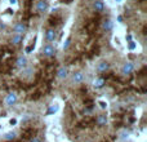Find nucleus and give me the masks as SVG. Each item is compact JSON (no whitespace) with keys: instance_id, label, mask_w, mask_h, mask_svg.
<instances>
[{"instance_id":"nucleus-1","label":"nucleus","mask_w":147,"mask_h":142,"mask_svg":"<svg viewBox=\"0 0 147 142\" xmlns=\"http://www.w3.org/2000/svg\"><path fill=\"white\" fill-rule=\"evenodd\" d=\"M34 136H36V129H34V128H26L22 132V140L23 141H29L31 138H34Z\"/></svg>"},{"instance_id":"nucleus-15","label":"nucleus","mask_w":147,"mask_h":142,"mask_svg":"<svg viewBox=\"0 0 147 142\" xmlns=\"http://www.w3.org/2000/svg\"><path fill=\"white\" fill-rule=\"evenodd\" d=\"M21 41H22V35H21V34H15L14 36L12 38V40H10V44H13V45H19Z\"/></svg>"},{"instance_id":"nucleus-33","label":"nucleus","mask_w":147,"mask_h":142,"mask_svg":"<svg viewBox=\"0 0 147 142\" xmlns=\"http://www.w3.org/2000/svg\"><path fill=\"white\" fill-rule=\"evenodd\" d=\"M103 142H110V141H107V140H106V141H103Z\"/></svg>"},{"instance_id":"nucleus-23","label":"nucleus","mask_w":147,"mask_h":142,"mask_svg":"<svg viewBox=\"0 0 147 142\" xmlns=\"http://www.w3.org/2000/svg\"><path fill=\"white\" fill-rule=\"evenodd\" d=\"M40 96H41V93H40L39 91H36L35 93H32V94L30 96V99H39V98H40Z\"/></svg>"},{"instance_id":"nucleus-18","label":"nucleus","mask_w":147,"mask_h":142,"mask_svg":"<svg viewBox=\"0 0 147 142\" xmlns=\"http://www.w3.org/2000/svg\"><path fill=\"white\" fill-rule=\"evenodd\" d=\"M104 83H106V80H104V79H102V78H98L97 80H94L93 85H94V88H96V89H99V88H102L103 85H104Z\"/></svg>"},{"instance_id":"nucleus-26","label":"nucleus","mask_w":147,"mask_h":142,"mask_svg":"<svg viewBox=\"0 0 147 142\" xmlns=\"http://www.w3.org/2000/svg\"><path fill=\"white\" fill-rule=\"evenodd\" d=\"M30 8H31V0H26L25 1V9L30 10Z\"/></svg>"},{"instance_id":"nucleus-35","label":"nucleus","mask_w":147,"mask_h":142,"mask_svg":"<svg viewBox=\"0 0 147 142\" xmlns=\"http://www.w3.org/2000/svg\"><path fill=\"white\" fill-rule=\"evenodd\" d=\"M89 1H90V0H89Z\"/></svg>"},{"instance_id":"nucleus-22","label":"nucleus","mask_w":147,"mask_h":142,"mask_svg":"<svg viewBox=\"0 0 147 142\" xmlns=\"http://www.w3.org/2000/svg\"><path fill=\"white\" fill-rule=\"evenodd\" d=\"M35 41H36V38H34V40L31 41V44L26 48V53H30V52H32V50H34V48H35Z\"/></svg>"},{"instance_id":"nucleus-16","label":"nucleus","mask_w":147,"mask_h":142,"mask_svg":"<svg viewBox=\"0 0 147 142\" xmlns=\"http://www.w3.org/2000/svg\"><path fill=\"white\" fill-rule=\"evenodd\" d=\"M108 69H110V63L106 62V61H103L98 65V71L99 72H106V71H108Z\"/></svg>"},{"instance_id":"nucleus-5","label":"nucleus","mask_w":147,"mask_h":142,"mask_svg":"<svg viewBox=\"0 0 147 142\" xmlns=\"http://www.w3.org/2000/svg\"><path fill=\"white\" fill-rule=\"evenodd\" d=\"M48 22H49V25H50L52 27H57L58 25H61V22H62V18H61L59 16H54V14H52V16L49 17Z\"/></svg>"},{"instance_id":"nucleus-2","label":"nucleus","mask_w":147,"mask_h":142,"mask_svg":"<svg viewBox=\"0 0 147 142\" xmlns=\"http://www.w3.org/2000/svg\"><path fill=\"white\" fill-rule=\"evenodd\" d=\"M79 125L80 127H85V128H89V127H93L96 125V120H94V118H92V116H87V118H84L80 123H79Z\"/></svg>"},{"instance_id":"nucleus-13","label":"nucleus","mask_w":147,"mask_h":142,"mask_svg":"<svg viewBox=\"0 0 147 142\" xmlns=\"http://www.w3.org/2000/svg\"><path fill=\"white\" fill-rule=\"evenodd\" d=\"M67 75H69V70L66 67H59L58 70H57V76H58L59 79H66Z\"/></svg>"},{"instance_id":"nucleus-10","label":"nucleus","mask_w":147,"mask_h":142,"mask_svg":"<svg viewBox=\"0 0 147 142\" xmlns=\"http://www.w3.org/2000/svg\"><path fill=\"white\" fill-rule=\"evenodd\" d=\"M46 9H48V1H45V0H40V1H38V4H36V10H38L39 13L45 12Z\"/></svg>"},{"instance_id":"nucleus-24","label":"nucleus","mask_w":147,"mask_h":142,"mask_svg":"<svg viewBox=\"0 0 147 142\" xmlns=\"http://www.w3.org/2000/svg\"><path fill=\"white\" fill-rule=\"evenodd\" d=\"M70 45H71V38H67V39H66V41L63 43V49H65V50H66V49H69Z\"/></svg>"},{"instance_id":"nucleus-25","label":"nucleus","mask_w":147,"mask_h":142,"mask_svg":"<svg viewBox=\"0 0 147 142\" xmlns=\"http://www.w3.org/2000/svg\"><path fill=\"white\" fill-rule=\"evenodd\" d=\"M57 110H58V106H50V107H49V110L46 111V115H50V114L56 112Z\"/></svg>"},{"instance_id":"nucleus-28","label":"nucleus","mask_w":147,"mask_h":142,"mask_svg":"<svg viewBox=\"0 0 147 142\" xmlns=\"http://www.w3.org/2000/svg\"><path fill=\"white\" fill-rule=\"evenodd\" d=\"M5 13H7V14H13V9H12V8H8V9L5 10Z\"/></svg>"},{"instance_id":"nucleus-9","label":"nucleus","mask_w":147,"mask_h":142,"mask_svg":"<svg viewBox=\"0 0 147 142\" xmlns=\"http://www.w3.org/2000/svg\"><path fill=\"white\" fill-rule=\"evenodd\" d=\"M94 120H96V124L98 127H103V125H106V123H107V116L104 114H101L97 118H94Z\"/></svg>"},{"instance_id":"nucleus-4","label":"nucleus","mask_w":147,"mask_h":142,"mask_svg":"<svg viewBox=\"0 0 147 142\" xmlns=\"http://www.w3.org/2000/svg\"><path fill=\"white\" fill-rule=\"evenodd\" d=\"M97 27H98V22H97L96 19H92V21H89L88 23L85 25V30H87L89 34L94 32L96 30H97Z\"/></svg>"},{"instance_id":"nucleus-12","label":"nucleus","mask_w":147,"mask_h":142,"mask_svg":"<svg viewBox=\"0 0 147 142\" xmlns=\"http://www.w3.org/2000/svg\"><path fill=\"white\" fill-rule=\"evenodd\" d=\"M15 66L18 69H25L27 66V58L26 57H18L15 60Z\"/></svg>"},{"instance_id":"nucleus-27","label":"nucleus","mask_w":147,"mask_h":142,"mask_svg":"<svg viewBox=\"0 0 147 142\" xmlns=\"http://www.w3.org/2000/svg\"><path fill=\"white\" fill-rule=\"evenodd\" d=\"M99 106H101L102 109H106V107H107V103L103 102V101H99Z\"/></svg>"},{"instance_id":"nucleus-30","label":"nucleus","mask_w":147,"mask_h":142,"mask_svg":"<svg viewBox=\"0 0 147 142\" xmlns=\"http://www.w3.org/2000/svg\"><path fill=\"white\" fill-rule=\"evenodd\" d=\"M61 3H66V4H70V3H72L74 0H59Z\"/></svg>"},{"instance_id":"nucleus-8","label":"nucleus","mask_w":147,"mask_h":142,"mask_svg":"<svg viewBox=\"0 0 147 142\" xmlns=\"http://www.w3.org/2000/svg\"><path fill=\"white\" fill-rule=\"evenodd\" d=\"M26 29H27V27H26V25H25L23 22H18V23H15L14 27H13V30H14L15 34H21V35L26 31Z\"/></svg>"},{"instance_id":"nucleus-7","label":"nucleus","mask_w":147,"mask_h":142,"mask_svg":"<svg viewBox=\"0 0 147 142\" xmlns=\"http://www.w3.org/2000/svg\"><path fill=\"white\" fill-rule=\"evenodd\" d=\"M56 38H57V32L54 31V29L46 30V32H45V39H46L48 41H54Z\"/></svg>"},{"instance_id":"nucleus-31","label":"nucleus","mask_w":147,"mask_h":142,"mask_svg":"<svg viewBox=\"0 0 147 142\" xmlns=\"http://www.w3.org/2000/svg\"><path fill=\"white\" fill-rule=\"evenodd\" d=\"M30 142H40V140H39V138H36V137H34V138H31V140H30Z\"/></svg>"},{"instance_id":"nucleus-19","label":"nucleus","mask_w":147,"mask_h":142,"mask_svg":"<svg viewBox=\"0 0 147 142\" xmlns=\"http://www.w3.org/2000/svg\"><path fill=\"white\" fill-rule=\"evenodd\" d=\"M83 79H84V76H83V74H81V72H75V74H74V76H72L74 83L79 84V83H81V81H83Z\"/></svg>"},{"instance_id":"nucleus-17","label":"nucleus","mask_w":147,"mask_h":142,"mask_svg":"<svg viewBox=\"0 0 147 142\" xmlns=\"http://www.w3.org/2000/svg\"><path fill=\"white\" fill-rule=\"evenodd\" d=\"M103 8H104V5H103V3L101 0H96V1H94V10H96L97 13H101L103 10Z\"/></svg>"},{"instance_id":"nucleus-21","label":"nucleus","mask_w":147,"mask_h":142,"mask_svg":"<svg viewBox=\"0 0 147 142\" xmlns=\"http://www.w3.org/2000/svg\"><path fill=\"white\" fill-rule=\"evenodd\" d=\"M84 105H85V107L90 110L92 107H93V99H90V98H87L85 101H84Z\"/></svg>"},{"instance_id":"nucleus-29","label":"nucleus","mask_w":147,"mask_h":142,"mask_svg":"<svg viewBox=\"0 0 147 142\" xmlns=\"http://www.w3.org/2000/svg\"><path fill=\"white\" fill-rule=\"evenodd\" d=\"M134 48H135V44H134L133 41H130V43H129V49H134Z\"/></svg>"},{"instance_id":"nucleus-3","label":"nucleus","mask_w":147,"mask_h":142,"mask_svg":"<svg viewBox=\"0 0 147 142\" xmlns=\"http://www.w3.org/2000/svg\"><path fill=\"white\" fill-rule=\"evenodd\" d=\"M41 52H43V56H44V57H48V58H49V57H53V56H54L56 49L52 47V45L48 44V45H44V47H43V50H41Z\"/></svg>"},{"instance_id":"nucleus-14","label":"nucleus","mask_w":147,"mask_h":142,"mask_svg":"<svg viewBox=\"0 0 147 142\" xmlns=\"http://www.w3.org/2000/svg\"><path fill=\"white\" fill-rule=\"evenodd\" d=\"M102 29L104 31H110V30H112V21L110 19V18H107V19H104L102 22Z\"/></svg>"},{"instance_id":"nucleus-11","label":"nucleus","mask_w":147,"mask_h":142,"mask_svg":"<svg viewBox=\"0 0 147 142\" xmlns=\"http://www.w3.org/2000/svg\"><path fill=\"white\" fill-rule=\"evenodd\" d=\"M17 94L15 93H9V94L7 96V98H5V103L8 105V106H12V105H14L15 102H17Z\"/></svg>"},{"instance_id":"nucleus-32","label":"nucleus","mask_w":147,"mask_h":142,"mask_svg":"<svg viewBox=\"0 0 147 142\" xmlns=\"http://www.w3.org/2000/svg\"><path fill=\"white\" fill-rule=\"evenodd\" d=\"M9 123H10V124H12V125H14L15 123H17V120H15V119H12V120H10V122H9Z\"/></svg>"},{"instance_id":"nucleus-34","label":"nucleus","mask_w":147,"mask_h":142,"mask_svg":"<svg viewBox=\"0 0 147 142\" xmlns=\"http://www.w3.org/2000/svg\"><path fill=\"white\" fill-rule=\"evenodd\" d=\"M7 142H13V141H7Z\"/></svg>"},{"instance_id":"nucleus-20","label":"nucleus","mask_w":147,"mask_h":142,"mask_svg":"<svg viewBox=\"0 0 147 142\" xmlns=\"http://www.w3.org/2000/svg\"><path fill=\"white\" fill-rule=\"evenodd\" d=\"M15 137H17V136H15L14 132H8V133L5 134V140H7V141H14Z\"/></svg>"},{"instance_id":"nucleus-6","label":"nucleus","mask_w":147,"mask_h":142,"mask_svg":"<svg viewBox=\"0 0 147 142\" xmlns=\"http://www.w3.org/2000/svg\"><path fill=\"white\" fill-rule=\"evenodd\" d=\"M133 71H134V65L130 62L125 63V65L123 66V69H121V72H123L124 75H130Z\"/></svg>"}]
</instances>
